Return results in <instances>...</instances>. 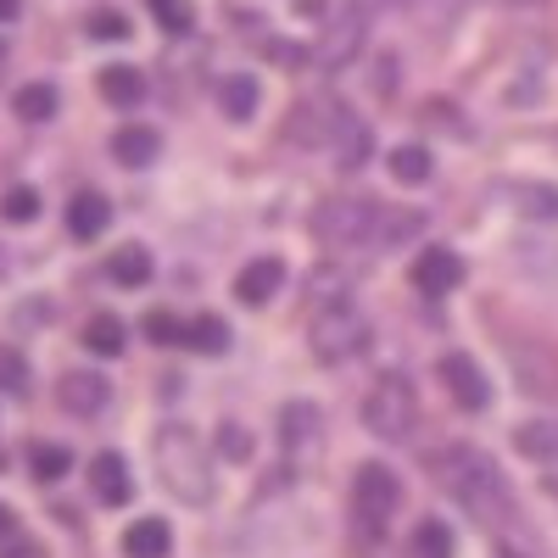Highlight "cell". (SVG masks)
Instances as JSON below:
<instances>
[{"label": "cell", "instance_id": "6da1fadb", "mask_svg": "<svg viewBox=\"0 0 558 558\" xmlns=\"http://www.w3.org/2000/svg\"><path fill=\"white\" fill-rule=\"evenodd\" d=\"M425 229V213H397L386 202H357V196H336L313 213V235L324 246H375V252H397L402 241H413Z\"/></svg>", "mask_w": 558, "mask_h": 558}, {"label": "cell", "instance_id": "7a4b0ae2", "mask_svg": "<svg viewBox=\"0 0 558 558\" xmlns=\"http://www.w3.org/2000/svg\"><path fill=\"white\" fill-rule=\"evenodd\" d=\"M157 470H162V486L179 502H207L213 497V458H207V447L191 425H162L157 430Z\"/></svg>", "mask_w": 558, "mask_h": 558}, {"label": "cell", "instance_id": "3957f363", "mask_svg": "<svg viewBox=\"0 0 558 558\" xmlns=\"http://www.w3.org/2000/svg\"><path fill=\"white\" fill-rule=\"evenodd\" d=\"M441 481H447V492H452L463 508H470V514H481V520L508 514V486H502L497 463H492L481 447H452V452L441 458Z\"/></svg>", "mask_w": 558, "mask_h": 558}, {"label": "cell", "instance_id": "277c9868", "mask_svg": "<svg viewBox=\"0 0 558 558\" xmlns=\"http://www.w3.org/2000/svg\"><path fill=\"white\" fill-rule=\"evenodd\" d=\"M363 425L368 436H380V441H408L413 425H418V397L402 375H380L375 386H368L363 397Z\"/></svg>", "mask_w": 558, "mask_h": 558}, {"label": "cell", "instance_id": "5b68a950", "mask_svg": "<svg viewBox=\"0 0 558 558\" xmlns=\"http://www.w3.org/2000/svg\"><path fill=\"white\" fill-rule=\"evenodd\" d=\"M363 347H368V318H363L352 302L324 307V313L313 318V357H318V363H352Z\"/></svg>", "mask_w": 558, "mask_h": 558}, {"label": "cell", "instance_id": "8992f818", "mask_svg": "<svg viewBox=\"0 0 558 558\" xmlns=\"http://www.w3.org/2000/svg\"><path fill=\"white\" fill-rule=\"evenodd\" d=\"M352 502H357V514L380 531L397 514V502H402V481L386 470V463H363L357 481H352Z\"/></svg>", "mask_w": 558, "mask_h": 558}, {"label": "cell", "instance_id": "52a82bcc", "mask_svg": "<svg viewBox=\"0 0 558 558\" xmlns=\"http://www.w3.org/2000/svg\"><path fill=\"white\" fill-rule=\"evenodd\" d=\"M436 375L447 380V397L463 408V413H481L486 402H492V386H486V375L475 368V357H463V352H447L441 363H436Z\"/></svg>", "mask_w": 558, "mask_h": 558}, {"label": "cell", "instance_id": "ba28073f", "mask_svg": "<svg viewBox=\"0 0 558 558\" xmlns=\"http://www.w3.org/2000/svg\"><path fill=\"white\" fill-rule=\"evenodd\" d=\"M363 28H368V17L347 0V12H341L336 23H324V39H318V68H347V62L363 51Z\"/></svg>", "mask_w": 558, "mask_h": 558}, {"label": "cell", "instance_id": "9c48e42d", "mask_svg": "<svg viewBox=\"0 0 558 558\" xmlns=\"http://www.w3.org/2000/svg\"><path fill=\"white\" fill-rule=\"evenodd\" d=\"M413 286L425 291V296H447L463 286V257L447 252V246H425L413 257Z\"/></svg>", "mask_w": 558, "mask_h": 558}, {"label": "cell", "instance_id": "30bf717a", "mask_svg": "<svg viewBox=\"0 0 558 558\" xmlns=\"http://www.w3.org/2000/svg\"><path fill=\"white\" fill-rule=\"evenodd\" d=\"M330 157H336L341 173H357L368 157H375V129H368L363 118H352V112H341V123L330 134Z\"/></svg>", "mask_w": 558, "mask_h": 558}, {"label": "cell", "instance_id": "8fae6325", "mask_svg": "<svg viewBox=\"0 0 558 558\" xmlns=\"http://www.w3.org/2000/svg\"><path fill=\"white\" fill-rule=\"evenodd\" d=\"M107 397H112V386H107L101 375H84V368H73V375H62V380H57V402H62L68 413H78V418L101 413V408H107Z\"/></svg>", "mask_w": 558, "mask_h": 558}, {"label": "cell", "instance_id": "7c38bea8", "mask_svg": "<svg viewBox=\"0 0 558 558\" xmlns=\"http://www.w3.org/2000/svg\"><path fill=\"white\" fill-rule=\"evenodd\" d=\"M89 492H96L107 508H123L134 497V481H129V463L118 452H101L96 463H89Z\"/></svg>", "mask_w": 558, "mask_h": 558}, {"label": "cell", "instance_id": "4fadbf2b", "mask_svg": "<svg viewBox=\"0 0 558 558\" xmlns=\"http://www.w3.org/2000/svg\"><path fill=\"white\" fill-rule=\"evenodd\" d=\"M279 286H286V263H279V257H257V263H246V268H241L235 296H241L246 307H263Z\"/></svg>", "mask_w": 558, "mask_h": 558}, {"label": "cell", "instance_id": "5bb4252c", "mask_svg": "<svg viewBox=\"0 0 558 558\" xmlns=\"http://www.w3.org/2000/svg\"><path fill=\"white\" fill-rule=\"evenodd\" d=\"M157 151H162V134L151 123H123L112 134V157L123 168H146V162H157Z\"/></svg>", "mask_w": 558, "mask_h": 558}, {"label": "cell", "instance_id": "9a60e30c", "mask_svg": "<svg viewBox=\"0 0 558 558\" xmlns=\"http://www.w3.org/2000/svg\"><path fill=\"white\" fill-rule=\"evenodd\" d=\"M107 223H112L107 196H96V191H78V196L68 202V235H73V241H96Z\"/></svg>", "mask_w": 558, "mask_h": 558}, {"label": "cell", "instance_id": "2e32d148", "mask_svg": "<svg viewBox=\"0 0 558 558\" xmlns=\"http://www.w3.org/2000/svg\"><path fill=\"white\" fill-rule=\"evenodd\" d=\"M123 553H129V558H168V553H173V531H168V520H157V514L134 520V525L123 531Z\"/></svg>", "mask_w": 558, "mask_h": 558}, {"label": "cell", "instance_id": "e0dca14e", "mask_svg": "<svg viewBox=\"0 0 558 558\" xmlns=\"http://www.w3.org/2000/svg\"><path fill=\"white\" fill-rule=\"evenodd\" d=\"M101 101H112V107H140L146 101V73L140 68H129V62H112V68H101Z\"/></svg>", "mask_w": 558, "mask_h": 558}, {"label": "cell", "instance_id": "ac0fdd59", "mask_svg": "<svg viewBox=\"0 0 558 558\" xmlns=\"http://www.w3.org/2000/svg\"><path fill=\"white\" fill-rule=\"evenodd\" d=\"M514 447L531 463H558V418H525V425L514 430Z\"/></svg>", "mask_w": 558, "mask_h": 558}, {"label": "cell", "instance_id": "d6986e66", "mask_svg": "<svg viewBox=\"0 0 558 558\" xmlns=\"http://www.w3.org/2000/svg\"><path fill=\"white\" fill-rule=\"evenodd\" d=\"M107 279H112V286H123V291H140L151 279V252L146 246H118L107 257Z\"/></svg>", "mask_w": 558, "mask_h": 558}, {"label": "cell", "instance_id": "ffe728a7", "mask_svg": "<svg viewBox=\"0 0 558 558\" xmlns=\"http://www.w3.org/2000/svg\"><path fill=\"white\" fill-rule=\"evenodd\" d=\"M218 107H223V118L246 123V118L257 112V78H252V73H229V78L218 84Z\"/></svg>", "mask_w": 558, "mask_h": 558}, {"label": "cell", "instance_id": "44dd1931", "mask_svg": "<svg viewBox=\"0 0 558 558\" xmlns=\"http://www.w3.org/2000/svg\"><path fill=\"white\" fill-rule=\"evenodd\" d=\"M84 347L96 352V357H118L123 347H129V336H123V318L118 313H96L84 324Z\"/></svg>", "mask_w": 558, "mask_h": 558}, {"label": "cell", "instance_id": "7402d4cb", "mask_svg": "<svg viewBox=\"0 0 558 558\" xmlns=\"http://www.w3.org/2000/svg\"><path fill=\"white\" fill-rule=\"evenodd\" d=\"M184 347H191V352H202V357H218V352L229 347V324H223L218 313H202V318H191V324H184Z\"/></svg>", "mask_w": 558, "mask_h": 558}, {"label": "cell", "instance_id": "603a6c76", "mask_svg": "<svg viewBox=\"0 0 558 558\" xmlns=\"http://www.w3.org/2000/svg\"><path fill=\"white\" fill-rule=\"evenodd\" d=\"M318 436V408L313 402H291L286 413H279V441L286 447H307Z\"/></svg>", "mask_w": 558, "mask_h": 558}, {"label": "cell", "instance_id": "cb8c5ba5", "mask_svg": "<svg viewBox=\"0 0 558 558\" xmlns=\"http://www.w3.org/2000/svg\"><path fill=\"white\" fill-rule=\"evenodd\" d=\"M408 553H413V558H452V531H447V520H418L413 536H408Z\"/></svg>", "mask_w": 558, "mask_h": 558}, {"label": "cell", "instance_id": "d4e9b609", "mask_svg": "<svg viewBox=\"0 0 558 558\" xmlns=\"http://www.w3.org/2000/svg\"><path fill=\"white\" fill-rule=\"evenodd\" d=\"M12 112L23 123H45V118H57V89L51 84H23L17 96H12Z\"/></svg>", "mask_w": 558, "mask_h": 558}, {"label": "cell", "instance_id": "484cf974", "mask_svg": "<svg viewBox=\"0 0 558 558\" xmlns=\"http://www.w3.org/2000/svg\"><path fill=\"white\" fill-rule=\"evenodd\" d=\"M391 179L397 184H425L430 179V151L425 146H397L391 151Z\"/></svg>", "mask_w": 558, "mask_h": 558}, {"label": "cell", "instance_id": "4316f807", "mask_svg": "<svg viewBox=\"0 0 558 558\" xmlns=\"http://www.w3.org/2000/svg\"><path fill=\"white\" fill-rule=\"evenodd\" d=\"M28 458H34V475H39V481H62V475L73 470V452H68L62 441H39Z\"/></svg>", "mask_w": 558, "mask_h": 558}, {"label": "cell", "instance_id": "83f0119b", "mask_svg": "<svg viewBox=\"0 0 558 558\" xmlns=\"http://www.w3.org/2000/svg\"><path fill=\"white\" fill-rule=\"evenodd\" d=\"M402 7H408L418 23H425L430 34H441V28H447L458 12H463V0H402Z\"/></svg>", "mask_w": 558, "mask_h": 558}, {"label": "cell", "instance_id": "f1b7e54d", "mask_svg": "<svg viewBox=\"0 0 558 558\" xmlns=\"http://www.w3.org/2000/svg\"><path fill=\"white\" fill-rule=\"evenodd\" d=\"M0 218H7V223H34V218H39V191H28V184H12V191L0 196Z\"/></svg>", "mask_w": 558, "mask_h": 558}, {"label": "cell", "instance_id": "f546056e", "mask_svg": "<svg viewBox=\"0 0 558 558\" xmlns=\"http://www.w3.org/2000/svg\"><path fill=\"white\" fill-rule=\"evenodd\" d=\"M151 12H157V23L168 34H191L196 28V7H191V0H151Z\"/></svg>", "mask_w": 558, "mask_h": 558}, {"label": "cell", "instance_id": "4dcf8cb0", "mask_svg": "<svg viewBox=\"0 0 558 558\" xmlns=\"http://www.w3.org/2000/svg\"><path fill=\"white\" fill-rule=\"evenodd\" d=\"M84 28H89V39H112V45L134 34V28H129V17H123V12H112V7L89 12V23H84Z\"/></svg>", "mask_w": 558, "mask_h": 558}, {"label": "cell", "instance_id": "1f68e13d", "mask_svg": "<svg viewBox=\"0 0 558 558\" xmlns=\"http://www.w3.org/2000/svg\"><path fill=\"white\" fill-rule=\"evenodd\" d=\"M0 391H28V363H23V352L17 347H0Z\"/></svg>", "mask_w": 558, "mask_h": 558}, {"label": "cell", "instance_id": "d6a6232c", "mask_svg": "<svg viewBox=\"0 0 558 558\" xmlns=\"http://www.w3.org/2000/svg\"><path fill=\"white\" fill-rule=\"evenodd\" d=\"M140 330H146V341H157V347H173V341H184V324L173 318V313H146V324H140Z\"/></svg>", "mask_w": 558, "mask_h": 558}, {"label": "cell", "instance_id": "836d02e7", "mask_svg": "<svg viewBox=\"0 0 558 558\" xmlns=\"http://www.w3.org/2000/svg\"><path fill=\"white\" fill-rule=\"evenodd\" d=\"M263 57L279 62V68H302V62H307V45H296V39H268Z\"/></svg>", "mask_w": 558, "mask_h": 558}, {"label": "cell", "instance_id": "e575fe53", "mask_svg": "<svg viewBox=\"0 0 558 558\" xmlns=\"http://www.w3.org/2000/svg\"><path fill=\"white\" fill-rule=\"evenodd\" d=\"M347 286H352L347 274H313V291H318L324 307H341V302H347Z\"/></svg>", "mask_w": 558, "mask_h": 558}, {"label": "cell", "instance_id": "d590c367", "mask_svg": "<svg viewBox=\"0 0 558 558\" xmlns=\"http://www.w3.org/2000/svg\"><path fill=\"white\" fill-rule=\"evenodd\" d=\"M218 452H223V458H252V436L235 425V418H229V425L218 430Z\"/></svg>", "mask_w": 558, "mask_h": 558}, {"label": "cell", "instance_id": "8d00e7d4", "mask_svg": "<svg viewBox=\"0 0 558 558\" xmlns=\"http://www.w3.org/2000/svg\"><path fill=\"white\" fill-rule=\"evenodd\" d=\"M525 196H531V202H525L531 218H558V191H553V184H531Z\"/></svg>", "mask_w": 558, "mask_h": 558}, {"label": "cell", "instance_id": "74e56055", "mask_svg": "<svg viewBox=\"0 0 558 558\" xmlns=\"http://www.w3.org/2000/svg\"><path fill=\"white\" fill-rule=\"evenodd\" d=\"M375 89H380V96H391V89H397V57H380L375 62Z\"/></svg>", "mask_w": 558, "mask_h": 558}, {"label": "cell", "instance_id": "f35d334b", "mask_svg": "<svg viewBox=\"0 0 558 558\" xmlns=\"http://www.w3.org/2000/svg\"><path fill=\"white\" fill-rule=\"evenodd\" d=\"M0 558H45V553H39V542H7Z\"/></svg>", "mask_w": 558, "mask_h": 558}, {"label": "cell", "instance_id": "ab89813d", "mask_svg": "<svg viewBox=\"0 0 558 558\" xmlns=\"http://www.w3.org/2000/svg\"><path fill=\"white\" fill-rule=\"evenodd\" d=\"M17 12H23V0H0V23H12Z\"/></svg>", "mask_w": 558, "mask_h": 558}, {"label": "cell", "instance_id": "60d3db41", "mask_svg": "<svg viewBox=\"0 0 558 558\" xmlns=\"http://www.w3.org/2000/svg\"><path fill=\"white\" fill-rule=\"evenodd\" d=\"M0 536H12V508H0Z\"/></svg>", "mask_w": 558, "mask_h": 558}, {"label": "cell", "instance_id": "b9f144b4", "mask_svg": "<svg viewBox=\"0 0 558 558\" xmlns=\"http://www.w3.org/2000/svg\"><path fill=\"white\" fill-rule=\"evenodd\" d=\"M502 7H531V0H502Z\"/></svg>", "mask_w": 558, "mask_h": 558}, {"label": "cell", "instance_id": "7bdbcfd3", "mask_svg": "<svg viewBox=\"0 0 558 558\" xmlns=\"http://www.w3.org/2000/svg\"><path fill=\"white\" fill-rule=\"evenodd\" d=\"M0 57H7V51H0Z\"/></svg>", "mask_w": 558, "mask_h": 558}]
</instances>
